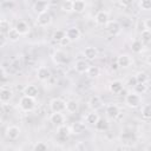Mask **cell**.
<instances>
[{"mask_svg":"<svg viewBox=\"0 0 151 151\" xmlns=\"http://www.w3.org/2000/svg\"><path fill=\"white\" fill-rule=\"evenodd\" d=\"M125 104L131 109H137L142 105V98L137 92H130L125 96Z\"/></svg>","mask_w":151,"mask_h":151,"instance_id":"obj_1","label":"cell"},{"mask_svg":"<svg viewBox=\"0 0 151 151\" xmlns=\"http://www.w3.org/2000/svg\"><path fill=\"white\" fill-rule=\"evenodd\" d=\"M35 98H32L29 96L24 94L19 100V106L24 112H31L35 106Z\"/></svg>","mask_w":151,"mask_h":151,"instance_id":"obj_2","label":"cell"},{"mask_svg":"<svg viewBox=\"0 0 151 151\" xmlns=\"http://www.w3.org/2000/svg\"><path fill=\"white\" fill-rule=\"evenodd\" d=\"M50 109L52 112H64L66 111V101L60 98H54L50 101Z\"/></svg>","mask_w":151,"mask_h":151,"instance_id":"obj_3","label":"cell"},{"mask_svg":"<svg viewBox=\"0 0 151 151\" xmlns=\"http://www.w3.org/2000/svg\"><path fill=\"white\" fill-rule=\"evenodd\" d=\"M52 59H53L54 64H57V65H65L68 60V57H67L66 52H64L63 50H57V51H54Z\"/></svg>","mask_w":151,"mask_h":151,"instance_id":"obj_4","label":"cell"},{"mask_svg":"<svg viewBox=\"0 0 151 151\" xmlns=\"http://www.w3.org/2000/svg\"><path fill=\"white\" fill-rule=\"evenodd\" d=\"M51 22H52V17H51V14H50L47 11L38 14V17H37V24H38L39 26L46 27V26H48Z\"/></svg>","mask_w":151,"mask_h":151,"instance_id":"obj_5","label":"cell"},{"mask_svg":"<svg viewBox=\"0 0 151 151\" xmlns=\"http://www.w3.org/2000/svg\"><path fill=\"white\" fill-rule=\"evenodd\" d=\"M94 21L98 26H106V24L110 21V17L109 13L106 11H99L97 12L96 17H94Z\"/></svg>","mask_w":151,"mask_h":151,"instance_id":"obj_6","label":"cell"},{"mask_svg":"<svg viewBox=\"0 0 151 151\" xmlns=\"http://www.w3.org/2000/svg\"><path fill=\"white\" fill-rule=\"evenodd\" d=\"M106 29L107 32L111 34V35H118L122 31V26L117 21V20H110L107 24H106Z\"/></svg>","mask_w":151,"mask_h":151,"instance_id":"obj_7","label":"cell"},{"mask_svg":"<svg viewBox=\"0 0 151 151\" xmlns=\"http://www.w3.org/2000/svg\"><path fill=\"white\" fill-rule=\"evenodd\" d=\"M21 133V130L17 125H9L6 129V137L9 140H17Z\"/></svg>","mask_w":151,"mask_h":151,"instance_id":"obj_8","label":"cell"},{"mask_svg":"<svg viewBox=\"0 0 151 151\" xmlns=\"http://www.w3.org/2000/svg\"><path fill=\"white\" fill-rule=\"evenodd\" d=\"M13 91L9 88V87H6V86H2L0 88V101L2 104H6L8 103L12 98H13Z\"/></svg>","mask_w":151,"mask_h":151,"instance_id":"obj_9","label":"cell"},{"mask_svg":"<svg viewBox=\"0 0 151 151\" xmlns=\"http://www.w3.org/2000/svg\"><path fill=\"white\" fill-rule=\"evenodd\" d=\"M51 76H52V73H51L50 68H47L45 66H40L37 71V78L40 81H47L51 78Z\"/></svg>","mask_w":151,"mask_h":151,"instance_id":"obj_10","label":"cell"},{"mask_svg":"<svg viewBox=\"0 0 151 151\" xmlns=\"http://www.w3.org/2000/svg\"><path fill=\"white\" fill-rule=\"evenodd\" d=\"M88 106L92 111H98L103 107V100L99 96H92L88 100Z\"/></svg>","mask_w":151,"mask_h":151,"instance_id":"obj_11","label":"cell"},{"mask_svg":"<svg viewBox=\"0 0 151 151\" xmlns=\"http://www.w3.org/2000/svg\"><path fill=\"white\" fill-rule=\"evenodd\" d=\"M80 35H81V32H80V29H79L78 27H76V26L70 27V28H67V31H66V37L71 40V42L78 40V39L80 38Z\"/></svg>","mask_w":151,"mask_h":151,"instance_id":"obj_12","label":"cell"},{"mask_svg":"<svg viewBox=\"0 0 151 151\" xmlns=\"http://www.w3.org/2000/svg\"><path fill=\"white\" fill-rule=\"evenodd\" d=\"M117 64H118V67L126 68V67H129L132 64V59L127 54H120L117 58Z\"/></svg>","mask_w":151,"mask_h":151,"instance_id":"obj_13","label":"cell"},{"mask_svg":"<svg viewBox=\"0 0 151 151\" xmlns=\"http://www.w3.org/2000/svg\"><path fill=\"white\" fill-rule=\"evenodd\" d=\"M105 112H106L107 117L114 119V118H117L119 116L120 110H119V106L118 105H116V104H109L106 106V109H105Z\"/></svg>","mask_w":151,"mask_h":151,"instance_id":"obj_14","label":"cell"},{"mask_svg":"<svg viewBox=\"0 0 151 151\" xmlns=\"http://www.w3.org/2000/svg\"><path fill=\"white\" fill-rule=\"evenodd\" d=\"M88 67H90V65H88L87 60H85V59H79L74 64V70L78 73H86L87 70H88Z\"/></svg>","mask_w":151,"mask_h":151,"instance_id":"obj_15","label":"cell"},{"mask_svg":"<svg viewBox=\"0 0 151 151\" xmlns=\"http://www.w3.org/2000/svg\"><path fill=\"white\" fill-rule=\"evenodd\" d=\"M84 57L86 60H94L98 57V50L93 46H88L84 50Z\"/></svg>","mask_w":151,"mask_h":151,"instance_id":"obj_16","label":"cell"},{"mask_svg":"<svg viewBox=\"0 0 151 151\" xmlns=\"http://www.w3.org/2000/svg\"><path fill=\"white\" fill-rule=\"evenodd\" d=\"M86 8V2L84 0H73L72 1V11L76 13H83Z\"/></svg>","mask_w":151,"mask_h":151,"instance_id":"obj_17","label":"cell"},{"mask_svg":"<svg viewBox=\"0 0 151 151\" xmlns=\"http://www.w3.org/2000/svg\"><path fill=\"white\" fill-rule=\"evenodd\" d=\"M47 1H45V0H38V1H35L34 2V5H33V9H34V12L37 13V14H39V13H42V12H46L47 11Z\"/></svg>","mask_w":151,"mask_h":151,"instance_id":"obj_18","label":"cell"},{"mask_svg":"<svg viewBox=\"0 0 151 151\" xmlns=\"http://www.w3.org/2000/svg\"><path fill=\"white\" fill-rule=\"evenodd\" d=\"M109 88H110V91H111L112 93L118 94V93H120V92L123 91L124 86H123V83H122L120 80H113V81L110 83Z\"/></svg>","mask_w":151,"mask_h":151,"instance_id":"obj_19","label":"cell"},{"mask_svg":"<svg viewBox=\"0 0 151 151\" xmlns=\"http://www.w3.org/2000/svg\"><path fill=\"white\" fill-rule=\"evenodd\" d=\"M85 130H86V125L83 122H76L71 126V132L73 134H80V133L85 132Z\"/></svg>","mask_w":151,"mask_h":151,"instance_id":"obj_20","label":"cell"},{"mask_svg":"<svg viewBox=\"0 0 151 151\" xmlns=\"http://www.w3.org/2000/svg\"><path fill=\"white\" fill-rule=\"evenodd\" d=\"M70 133H72L70 126H67V125H65V124L58 125V127H57V134H58L59 137H61V138H67V137L70 136Z\"/></svg>","mask_w":151,"mask_h":151,"instance_id":"obj_21","label":"cell"},{"mask_svg":"<svg viewBox=\"0 0 151 151\" xmlns=\"http://www.w3.org/2000/svg\"><path fill=\"white\" fill-rule=\"evenodd\" d=\"M15 28H17V31H18L21 35H25V34H27V33L29 32V26H28V24H27L26 21H24V20H19V21L15 24Z\"/></svg>","mask_w":151,"mask_h":151,"instance_id":"obj_22","label":"cell"},{"mask_svg":"<svg viewBox=\"0 0 151 151\" xmlns=\"http://www.w3.org/2000/svg\"><path fill=\"white\" fill-rule=\"evenodd\" d=\"M64 120H65V118H64V116H63L61 112H53L51 114V117H50V122L53 125H57V126L58 125H61L64 123Z\"/></svg>","mask_w":151,"mask_h":151,"instance_id":"obj_23","label":"cell"},{"mask_svg":"<svg viewBox=\"0 0 151 151\" xmlns=\"http://www.w3.org/2000/svg\"><path fill=\"white\" fill-rule=\"evenodd\" d=\"M24 94L29 96V97H32V98H35V97L39 94V90H38V87H37L35 85L29 84V85H27V86L24 88Z\"/></svg>","mask_w":151,"mask_h":151,"instance_id":"obj_24","label":"cell"},{"mask_svg":"<svg viewBox=\"0 0 151 151\" xmlns=\"http://www.w3.org/2000/svg\"><path fill=\"white\" fill-rule=\"evenodd\" d=\"M20 33L17 31V28L15 27H13V28H11L9 31H8V33L6 34V37H7V40L8 41H12V42H15V41H18L19 39H20Z\"/></svg>","mask_w":151,"mask_h":151,"instance_id":"obj_25","label":"cell"},{"mask_svg":"<svg viewBox=\"0 0 151 151\" xmlns=\"http://www.w3.org/2000/svg\"><path fill=\"white\" fill-rule=\"evenodd\" d=\"M85 120H86V123H87V124L96 125V123L99 120V116H98V113H97L96 111H92V112H90V113H87V114H86Z\"/></svg>","mask_w":151,"mask_h":151,"instance_id":"obj_26","label":"cell"},{"mask_svg":"<svg viewBox=\"0 0 151 151\" xmlns=\"http://www.w3.org/2000/svg\"><path fill=\"white\" fill-rule=\"evenodd\" d=\"M143 47L144 45H143V41L140 40H133L131 44V51L133 53H140L143 51Z\"/></svg>","mask_w":151,"mask_h":151,"instance_id":"obj_27","label":"cell"},{"mask_svg":"<svg viewBox=\"0 0 151 151\" xmlns=\"http://www.w3.org/2000/svg\"><path fill=\"white\" fill-rule=\"evenodd\" d=\"M66 111L68 113H76L78 111V103L76 100H68L66 101Z\"/></svg>","mask_w":151,"mask_h":151,"instance_id":"obj_28","label":"cell"},{"mask_svg":"<svg viewBox=\"0 0 151 151\" xmlns=\"http://www.w3.org/2000/svg\"><path fill=\"white\" fill-rule=\"evenodd\" d=\"M86 73H87V76L90 78H97L100 74V68L98 66H90Z\"/></svg>","mask_w":151,"mask_h":151,"instance_id":"obj_29","label":"cell"},{"mask_svg":"<svg viewBox=\"0 0 151 151\" xmlns=\"http://www.w3.org/2000/svg\"><path fill=\"white\" fill-rule=\"evenodd\" d=\"M9 29H11L9 21L6 20V19H1V21H0V32H1V34H7Z\"/></svg>","mask_w":151,"mask_h":151,"instance_id":"obj_30","label":"cell"},{"mask_svg":"<svg viewBox=\"0 0 151 151\" xmlns=\"http://www.w3.org/2000/svg\"><path fill=\"white\" fill-rule=\"evenodd\" d=\"M65 37H66V31H63V29H57L52 35L53 40L57 42H60Z\"/></svg>","mask_w":151,"mask_h":151,"instance_id":"obj_31","label":"cell"},{"mask_svg":"<svg viewBox=\"0 0 151 151\" xmlns=\"http://www.w3.org/2000/svg\"><path fill=\"white\" fill-rule=\"evenodd\" d=\"M142 116L145 119H151V104H145L142 107Z\"/></svg>","mask_w":151,"mask_h":151,"instance_id":"obj_32","label":"cell"},{"mask_svg":"<svg viewBox=\"0 0 151 151\" xmlns=\"http://www.w3.org/2000/svg\"><path fill=\"white\" fill-rule=\"evenodd\" d=\"M96 129L97 130H99V131H105L107 127H109V124H107V122L104 119V118H99V120L96 123Z\"/></svg>","mask_w":151,"mask_h":151,"instance_id":"obj_33","label":"cell"},{"mask_svg":"<svg viewBox=\"0 0 151 151\" xmlns=\"http://www.w3.org/2000/svg\"><path fill=\"white\" fill-rule=\"evenodd\" d=\"M133 90H134V92H137L139 94H143V93H145L147 91V85H146V83H138L133 87Z\"/></svg>","mask_w":151,"mask_h":151,"instance_id":"obj_34","label":"cell"},{"mask_svg":"<svg viewBox=\"0 0 151 151\" xmlns=\"http://www.w3.org/2000/svg\"><path fill=\"white\" fill-rule=\"evenodd\" d=\"M140 37H142V41L143 42H150L151 41V29H143L142 33H140Z\"/></svg>","mask_w":151,"mask_h":151,"instance_id":"obj_35","label":"cell"},{"mask_svg":"<svg viewBox=\"0 0 151 151\" xmlns=\"http://www.w3.org/2000/svg\"><path fill=\"white\" fill-rule=\"evenodd\" d=\"M34 151H46L47 149H48V145L46 144V143H44V142H37L34 145H33V147H32Z\"/></svg>","mask_w":151,"mask_h":151,"instance_id":"obj_36","label":"cell"},{"mask_svg":"<svg viewBox=\"0 0 151 151\" xmlns=\"http://www.w3.org/2000/svg\"><path fill=\"white\" fill-rule=\"evenodd\" d=\"M139 7L143 11H151V0H139Z\"/></svg>","mask_w":151,"mask_h":151,"instance_id":"obj_37","label":"cell"},{"mask_svg":"<svg viewBox=\"0 0 151 151\" xmlns=\"http://www.w3.org/2000/svg\"><path fill=\"white\" fill-rule=\"evenodd\" d=\"M136 77H137L138 83H147V80H149V76L145 72H138L136 74Z\"/></svg>","mask_w":151,"mask_h":151,"instance_id":"obj_38","label":"cell"},{"mask_svg":"<svg viewBox=\"0 0 151 151\" xmlns=\"http://www.w3.org/2000/svg\"><path fill=\"white\" fill-rule=\"evenodd\" d=\"M61 11H64V12H70V11H72V1H70V0L64 1L63 5H61Z\"/></svg>","mask_w":151,"mask_h":151,"instance_id":"obj_39","label":"cell"},{"mask_svg":"<svg viewBox=\"0 0 151 151\" xmlns=\"http://www.w3.org/2000/svg\"><path fill=\"white\" fill-rule=\"evenodd\" d=\"M137 84H138V80H137V77H136V76L129 78V80H127V85H129L130 87H134Z\"/></svg>","mask_w":151,"mask_h":151,"instance_id":"obj_40","label":"cell"},{"mask_svg":"<svg viewBox=\"0 0 151 151\" xmlns=\"http://www.w3.org/2000/svg\"><path fill=\"white\" fill-rule=\"evenodd\" d=\"M144 26H145V28L151 29V18L145 19V21H144Z\"/></svg>","mask_w":151,"mask_h":151,"instance_id":"obj_41","label":"cell"},{"mask_svg":"<svg viewBox=\"0 0 151 151\" xmlns=\"http://www.w3.org/2000/svg\"><path fill=\"white\" fill-rule=\"evenodd\" d=\"M70 42H71V40H70L67 37H65V38H64V39H63V40H61L59 44H60L61 46H66V45H68Z\"/></svg>","mask_w":151,"mask_h":151,"instance_id":"obj_42","label":"cell"},{"mask_svg":"<svg viewBox=\"0 0 151 151\" xmlns=\"http://www.w3.org/2000/svg\"><path fill=\"white\" fill-rule=\"evenodd\" d=\"M5 35H6V34H1V38H0V39H1L0 47H5V45H6V39H7V38H6Z\"/></svg>","mask_w":151,"mask_h":151,"instance_id":"obj_43","label":"cell"},{"mask_svg":"<svg viewBox=\"0 0 151 151\" xmlns=\"http://www.w3.org/2000/svg\"><path fill=\"white\" fill-rule=\"evenodd\" d=\"M122 1V4L124 5V6H130L132 2H133V0H120Z\"/></svg>","mask_w":151,"mask_h":151,"instance_id":"obj_44","label":"cell"},{"mask_svg":"<svg viewBox=\"0 0 151 151\" xmlns=\"http://www.w3.org/2000/svg\"><path fill=\"white\" fill-rule=\"evenodd\" d=\"M145 61H146V64H149V65H151V54H149V55L146 57V59H145Z\"/></svg>","mask_w":151,"mask_h":151,"instance_id":"obj_45","label":"cell"}]
</instances>
